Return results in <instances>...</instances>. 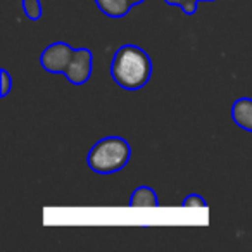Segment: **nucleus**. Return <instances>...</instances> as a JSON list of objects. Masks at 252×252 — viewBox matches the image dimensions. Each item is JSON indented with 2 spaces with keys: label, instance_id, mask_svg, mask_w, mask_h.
I'll return each instance as SVG.
<instances>
[{
  "label": "nucleus",
  "instance_id": "ddd939ff",
  "mask_svg": "<svg viewBox=\"0 0 252 252\" xmlns=\"http://www.w3.org/2000/svg\"><path fill=\"white\" fill-rule=\"evenodd\" d=\"M206 2H214V0H206Z\"/></svg>",
  "mask_w": 252,
  "mask_h": 252
},
{
  "label": "nucleus",
  "instance_id": "0eeeda50",
  "mask_svg": "<svg viewBox=\"0 0 252 252\" xmlns=\"http://www.w3.org/2000/svg\"><path fill=\"white\" fill-rule=\"evenodd\" d=\"M130 206L131 207H158L159 199L158 193L151 189V187H138L133 190L130 197Z\"/></svg>",
  "mask_w": 252,
  "mask_h": 252
},
{
  "label": "nucleus",
  "instance_id": "1a4fd4ad",
  "mask_svg": "<svg viewBox=\"0 0 252 252\" xmlns=\"http://www.w3.org/2000/svg\"><path fill=\"white\" fill-rule=\"evenodd\" d=\"M168 5H176L180 7L187 16H193L197 12V5L200 0H164Z\"/></svg>",
  "mask_w": 252,
  "mask_h": 252
},
{
  "label": "nucleus",
  "instance_id": "f8f14e48",
  "mask_svg": "<svg viewBox=\"0 0 252 252\" xmlns=\"http://www.w3.org/2000/svg\"><path fill=\"white\" fill-rule=\"evenodd\" d=\"M130 2H131V5H138V4H142L144 0H130Z\"/></svg>",
  "mask_w": 252,
  "mask_h": 252
},
{
  "label": "nucleus",
  "instance_id": "9b49d317",
  "mask_svg": "<svg viewBox=\"0 0 252 252\" xmlns=\"http://www.w3.org/2000/svg\"><path fill=\"white\" fill-rule=\"evenodd\" d=\"M0 76H2V90H0V95H2V97H7V94L12 88V78L7 69L0 71Z\"/></svg>",
  "mask_w": 252,
  "mask_h": 252
},
{
  "label": "nucleus",
  "instance_id": "7ed1b4c3",
  "mask_svg": "<svg viewBox=\"0 0 252 252\" xmlns=\"http://www.w3.org/2000/svg\"><path fill=\"white\" fill-rule=\"evenodd\" d=\"M74 49L64 42H56L49 45L40 56V64L47 73L64 74L73 59Z\"/></svg>",
  "mask_w": 252,
  "mask_h": 252
},
{
  "label": "nucleus",
  "instance_id": "423d86ee",
  "mask_svg": "<svg viewBox=\"0 0 252 252\" xmlns=\"http://www.w3.org/2000/svg\"><path fill=\"white\" fill-rule=\"evenodd\" d=\"M97 7L100 9V12H104L107 18H125L130 9L133 7L130 0H95Z\"/></svg>",
  "mask_w": 252,
  "mask_h": 252
},
{
  "label": "nucleus",
  "instance_id": "9d476101",
  "mask_svg": "<svg viewBox=\"0 0 252 252\" xmlns=\"http://www.w3.org/2000/svg\"><path fill=\"white\" fill-rule=\"evenodd\" d=\"M183 207H207V202L197 193H190L185 200H183Z\"/></svg>",
  "mask_w": 252,
  "mask_h": 252
},
{
  "label": "nucleus",
  "instance_id": "f257e3e1",
  "mask_svg": "<svg viewBox=\"0 0 252 252\" xmlns=\"http://www.w3.org/2000/svg\"><path fill=\"white\" fill-rule=\"evenodd\" d=\"M152 61L144 49L137 45H123L116 50L111 63V76L123 90H140L149 83Z\"/></svg>",
  "mask_w": 252,
  "mask_h": 252
},
{
  "label": "nucleus",
  "instance_id": "39448f33",
  "mask_svg": "<svg viewBox=\"0 0 252 252\" xmlns=\"http://www.w3.org/2000/svg\"><path fill=\"white\" fill-rule=\"evenodd\" d=\"M231 119L242 130L252 131V98L242 97L231 105Z\"/></svg>",
  "mask_w": 252,
  "mask_h": 252
},
{
  "label": "nucleus",
  "instance_id": "f03ea898",
  "mask_svg": "<svg viewBox=\"0 0 252 252\" xmlns=\"http://www.w3.org/2000/svg\"><path fill=\"white\" fill-rule=\"evenodd\" d=\"M131 158L130 144L121 137H105L90 149L87 162L98 175H111L123 169Z\"/></svg>",
  "mask_w": 252,
  "mask_h": 252
},
{
  "label": "nucleus",
  "instance_id": "20e7f679",
  "mask_svg": "<svg viewBox=\"0 0 252 252\" xmlns=\"http://www.w3.org/2000/svg\"><path fill=\"white\" fill-rule=\"evenodd\" d=\"M94 57L88 49H74L73 59L67 66L64 76L73 85H83L90 80L92 76V63Z\"/></svg>",
  "mask_w": 252,
  "mask_h": 252
},
{
  "label": "nucleus",
  "instance_id": "6e6552de",
  "mask_svg": "<svg viewBox=\"0 0 252 252\" xmlns=\"http://www.w3.org/2000/svg\"><path fill=\"white\" fill-rule=\"evenodd\" d=\"M23 11L28 16L32 21H36V19L42 18V4L40 0H23Z\"/></svg>",
  "mask_w": 252,
  "mask_h": 252
}]
</instances>
